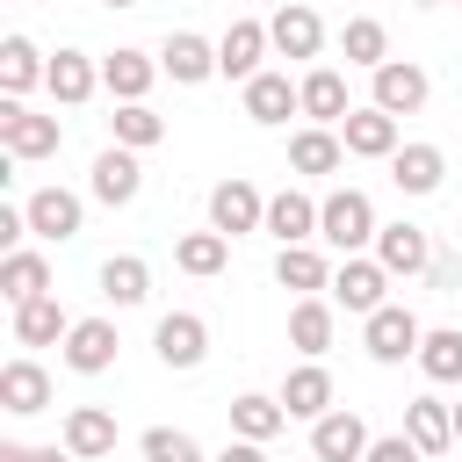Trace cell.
Listing matches in <instances>:
<instances>
[{"label": "cell", "instance_id": "obj_17", "mask_svg": "<svg viewBox=\"0 0 462 462\" xmlns=\"http://www.w3.org/2000/svg\"><path fill=\"white\" fill-rule=\"evenodd\" d=\"M339 137H346V152H354V159H390V152L404 144V137H397V116H390V108H375V101H368V108H346Z\"/></svg>", "mask_w": 462, "mask_h": 462}, {"label": "cell", "instance_id": "obj_10", "mask_svg": "<svg viewBox=\"0 0 462 462\" xmlns=\"http://www.w3.org/2000/svg\"><path fill=\"white\" fill-rule=\"evenodd\" d=\"M152 346H159L166 368H202V361H209V325H202L195 310H166V318L152 325Z\"/></svg>", "mask_w": 462, "mask_h": 462}, {"label": "cell", "instance_id": "obj_30", "mask_svg": "<svg viewBox=\"0 0 462 462\" xmlns=\"http://www.w3.org/2000/svg\"><path fill=\"white\" fill-rule=\"evenodd\" d=\"M404 433L419 440V455H448V448H455V404L411 397V404H404Z\"/></svg>", "mask_w": 462, "mask_h": 462}, {"label": "cell", "instance_id": "obj_36", "mask_svg": "<svg viewBox=\"0 0 462 462\" xmlns=\"http://www.w3.org/2000/svg\"><path fill=\"white\" fill-rule=\"evenodd\" d=\"M108 130H116V144H130V152H152V144L166 137V116H159L152 101H116Z\"/></svg>", "mask_w": 462, "mask_h": 462}, {"label": "cell", "instance_id": "obj_28", "mask_svg": "<svg viewBox=\"0 0 462 462\" xmlns=\"http://www.w3.org/2000/svg\"><path fill=\"white\" fill-rule=\"evenodd\" d=\"M296 87H303V116H310V123H332V130L346 123V108H354V101H346V72H332V65H310Z\"/></svg>", "mask_w": 462, "mask_h": 462}, {"label": "cell", "instance_id": "obj_44", "mask_svg": "<svg viewBox=\"0 0 462 462\" xmlns=\"http://www.w3.org/2000/svg\"><path fill=\"white\" fill-rule=\"evenodd\" d=\"M0 462H36V448H22V440H0Z\"/></svg>", "mask_w": 462, "mask_h": 462}, {"label": "cell", "instance_id": "obj_6", "mask_svg": "<svg viewBox=\"0 0 462 462\" xmlns=\"http://www.w3.org/2000/svg\"><path fill=\"white\" fill-rule=\"evenodd\" d=\"M368 440H375V433H368V419H361V411H346V404H332L325 419H310V455H318V462H361V455H368Z\"/></svg>", "mask_w": 462, "mask_h": 462}, {"label": "cell", "instance_id": "obj_47", "mask_svg": "<svg viewBox=\"0 0 462 462\" xmlns=\"http://www.w3.org/2000/svg\"><path fill=\"white\" fill-rule=\"evenodd\" d=\"M101 7H137V0H101Z\"/></svg>", "mask_w": 462, "mask_h": 462}, {"label": "cell", "instance_id": "obj_1", "mask_svg": "<svg viewBox=\"0 0 462 462\" xmlns=\"http://www.w3.org/2000/svg\"><path fill=\"white\" fill-rule=\"evenodd\" d=\"M375 202L361 195V188H332L325 202H318V238L346 260V253H361V245H375Z\"/></svg>", "mask_w": 462, "mask_h": 462}, {"label": "cell", "instance_id": "obj_31", "mask_svg": "<svg viewBox=\"0 0 462 462\" xmlns=\"http://www.w3.org/2000/svg\"><path fill=\"white\" fill-rule=\"evenodd\" d=\"M0 296H7V303H29V296H51V260H43V253H29V245H14V253H0Z\"/></svg>", "mask_w": 462, "mask_h": 462}, {"label": "cell", "instance_id": "obj_27", "mask_svg": "<svg viewBox=\"0 0 462 462\" xmlns=\"http://www.w3.org/2000/svg\"><path fill=\"white\" fill-rule=\"evenodd\" d=\"M65 448H72L79 462L116 455V411H101V404H72V411H65Z\"/></svg>", "mask_w": 462, "mask_h": 462}, {"label": "cell", "instance_id": "obj_43", "mask_svg": "<svg viewBox=\"0 0 462 462\" xmlns=\"http://www.w3.org/2000/svg\"><path fill=\"white\" fill-rule=\"evenodd\" d=\"M209 462H267V440H238V433H231V448L209 455Z\"/></svg>", "mask_w": 462, "mask_h": 462}, {"label": "cell", "instance_id": "obj_45", "mask_svg": "<svg viewBox=\"0 0 462 462\" xmlns=\"http://www.w3.org/2000/svg\"><path fill=\"white\" fill-rule=\"evenodd\" d=\"M36 462H79L72 448H36Z\"/></svg>", "mask_w": 462, "mask_h": 462}, {"label": "cell", "instance_id": "obj_34", "mask_svg": "<svg viewBox=\"0 0 462 462\" xmlns=\"http://www.w3.org/2000/svg\"><path fill=\"white\" fill-rule=\"evenodd\" d=\"M282 426H289V404H282V397H260V390L231 397V433H238V440H274Z\"/></svg>", "mask_w": 462, "mask_h": 462}, {"label": "cell", "instance_id": "obj_7", "mask_svg": "<svg viewBox=\"0 0 462 462\" xmlns=\"http://www.w3.org/2000/svg\"><path fill=\"white\" fill-rule=\"evenodd\" d=\"M267 51H274V36H267V22H231V29L217 36V72L245 87L253 72H267Z\"/></svg>", "mask_w": 462, "mask_h": 462}, {"label": "cell", "instance_id": "obj_20", "mask_svg": "<svg viewBox=\"0 0 462 462\" xmlns=\"http://www.w3.org/2000/svg\"><path fill=\"white\" fill-rule=\"evenodd\" d=\"M289 166L310 173V180H318V173H339V166H346V137H339L332 123H303V130L289 137Z\"/></svg>", "mask_w": 462, "mask_h": 462}, {"label": "cell", "instance_id": "obj_38", "mask_svg": "<svg viewBox=\"0 0 462 462\" xmlns=\"http://www.w3.org/2000/svg\"><path fill=\"white\" fill-rule=\"evenodd\" d=\"M339 51H346V65H368V72H375V65L390 58V29H383L375 14H354V22L339 29Z\"/></svg>", "mask_w": 462, "mask_h": 462}, {"label": "cell", "instance_id": "obj_41", "mask_svg": "<svg viewBox=\"0 0 462 462\" xmlns=\"http://www.w3.org/2000/svg\"><path fill=\"white\" fill-rule=\"evenodd\" d=\"M426 282H433L440 296H462V253H433V267H426Z\"/></svg>", "mask_w": 462, "mask_h": 462}, {"label": "cell", "instance_id": "obj_21", "mask_svg": "<svg viewBox=\"0 0 462 462\" xmlns=\"http://www.w3.org/2000/svg\"><path fill=\"white\" fill-rule=\"evenodd\" d=\"M390 180H397L404 195H440L448 152H440V144H397V152H390Z\"/></svg>", "mask_w": 462, "mask_h": 462}, {"label": "cell", "instance_id": "obj_8", "mask_svg": "<svg viewBox=\"0 0 462 462\" xmlns=\"http://www.w3.org/2000/svg\"><path fill=\"white\" fill-rule=\"evenodd\" d=\"M426 94H433L426 65H411V58H383V65H375V94H368L375 108H390V116H419Z\"/></svg>", "mask_w": 462, "mask_h": 462}, {"label": "cell", "instance_id": "obj_16", "mask_svg": "<svg viewBox=\"0 0 462 462\" xmlns=\"http://www.w3.org/2000/svg\"><path fill=\"white\" fill-rule=\"evenodd\" d=\"M433 253H440V245H433L419 224H404V217L375 231V260H383L390 274H404V282H411V274H426V267H433Z\"/></svg>", "mask_w": 462, "mask_h": 462}, {"label": "cell", "instance_id": "obj_12", "mask_svg": "<svg viewBox=\"0 0 462 462\" xmlns=\"http://www.w3.org/2000/svg\"><path fill=\"white\" fill-rule=\"evenodd\" d=\"M267 36H274L282 58H318V51H325V22H318V7H303V0H282V7L267 14Z\"/></svg>", "mask_w": 462, "mask_h": 462}, {"label": "cell", "instance_id": "obj_40", "mask_svg": "<svg viewBox=\"0 0 462 462\" xmlns=\"http://www.w3.org/2000/svg\"><path fill=\"white\" fill-rule=\"evenodd\" d=\"M361 462H426V455H419V440H411V433H383V440H368V455H361Z\"/></svg>", "mask_w": 462, "mask_h": 462}, {"label": "cell", "instance_id": "obj_33", "mask_svg": "<svg viewBox=\"0 0 462 462\" xmlns=\"http://www.w3.org/2000/svg\"><path fill=\"white\" fill-rule=\"evenodd\" d=\"M101 296H108L116 310L144 303V296H152V267H144L137 253H108V260H101Z\"/></svg>", "mask_w": 462, "mask_h": 462}, {"label": "cell", "instance_id": "obj_4", "mask_svg": "<svg viewBox=\"0 0 462 462\" xmlns=\"http://www.w3.org/2000/svg\"><path fill=\"white\" fill-rule=\"evenodd\" d=\"M58 144H65L58 116H36V108H22V94H0V152H14V159H51Z\"/></svg>", "mask_w": 462, "mask_h": 462}, {"label": "cell", "instance_id": "obj_37", "mask_svg": "<svg viewBox=\"0 0 462 462\" xmlns=\"http://www.w3.org/2000/svg\"><path fill=\"white\" fill-rule=\"evenodd\" d=\"M419 368H426V383H462V332L455 325H433L419 339Z\"/></svg>", "mask_w": 462, "mask_h": 462}, {"label": "cell", "instance_id": "obj_24", "mask_svg": "<svg viewBox=\"0 0 462 462\" xmlns=\"http://www.w3.org/2000/svg\"><path fill=\"white\" fill-rule=\"evenodd\" d=\"M152 79H159V58H144V51H130V43L101 58V87H108V101H144Z\"/></svg>", "mask_w": 462, "mask_h": 462}, {"label": "cell", "instance_id": "obj_23", "mask_svg": "<svg viewBox=\"0 0 462 462\" xmlns=\"http://www.w3.org/2000/svg\"><path fill=\"white\" fill-rule=\"evenodd\" d=\"M282 404H289V419H325L332 411V368L325 361H296L282 375Z\"/></svg>", "mask_w": 462, "mask_h": 462}, {"label": "cell", "instance_id": "obj_13", "mask_svg": "<svg viewBox=\"0 0 462 462\" xmlns=\"http://www.w3.org/2000/svg\"><path fill=\"white\" fill-rule=\"evenodd\" d=\"M159 72H166L173 87H202V79L217 72V43L195 36V29H173V36L159 43Z\"/></svg>", "mask_w": 462, "mask_h": 462}, {"label": "cell", "instance_id": "obj_25", "mask_svg": "<svg viewBox=\"0 0 462 462\" xmlns=\"http://www.w3.org/2000/svg\"><path fill=\"white\" fill-rule=\"evenodd\" d=\"M65 332H72V318H65L58 296H29V303H14V346H65Z\"/></svg>", "mask_w": 462, "mask_h": 462}, {"label": "cell", "instance_id": "obj_32", "mask_svg": "<svg viewBox=\"0 0 462 462\" xmlns=\"http://www.w3.org/2000/svg\"><path fill=\"white\" fill-rule=\"evenodd\" d=\"M43 72H51V58L29 36H0V94H29V87H43Z\"/></svg>", "mask_w": 462, "mask_h": 462}, {"label": "cell", "instance_id": "obj_5", "mask_svg": "<svg viewBox=\"0 0 462 462\" xmlns=\"http://www.w3.org/2000/svg\"><path fill=\"white\" fill-rule=\"evenodd\" d=\"M209 224H217L224 238H245V231H260V224H267V195H260L245 173H231V180H217V188H209Z\"/></svg>", "mask_w": 462, "mask_h": 462}, {"label": "cell", "instance_id": "obj_29", "mask_svg": "<svg viewBox=\"0 0 462 462\" xmlns=\"http://www.w3.org/2000/svg\"><path fill=\"white\" fill-rule=\"evenodd\" d=\"M274 282L282 289H296V296H318V289H332V260L303 238V245H282L274 253Z\"/></svg>", "mask_w": 462, "mask_h": 462}, {"label": "cell", "instance_id": "obj_2", "mask_svg": "<svg viewBox=\"0 0 462 462\" xmlns=\"http://www.w3.org/2000/svg\"><path fill=\"white\" fill-rule=\"evenodd\" d=\"M390 282H397V274H390L375 253H346V260L332 267V303L354 310V318H368V310L390 303Z\"/></svg>", "mask_w": 462, "mask_h": 462}, {"label": "cell", "instance_id": "obj_26", "mask_svg": "<svg viewBox=\"0 0 462 462\" xmlns=\"http://www.w3.org/2000/svg\"><path fill=\"white\" fill-rule=\"evenodd\" d=\"M332 332H339V318H332V303H325V296H296V310H289V346H296L303 361H325V346H332Z\"/></svg>", "mask_w": 462, "mask_h": 462}, {"label": "cell", "instance_id": "obj_14", "mask_svg": "<svg viewBox=\"0 0 462 462\" xmlns=\"http://www.w3.org/2000/svg\"><path fill=\"white\" fill-rule=\"evenodd\" d=\"M245 116H253L260 130H274V123L303 116V87H296L289 72H253V79H245Z\"/></svg>", "mask_w": 462, "mask_h": 462}, {"label": "cell", "instance_id": "obj_22", "mask_svg": "<svg viewBox=\"0 0 462 462\" xmlns=\"http://www.w3.org/2000/svg\"><path fill=\"white\" fill-rule=\"evenodd\" d=\"M260 231L274 245H303V238H318V202L303 188H282V195H267V224Z\"/></svg>", "mask_w": 462, "mask_h": 462}, {"label": "cell", "instance_id": "obj_46", "mask_svg": "<svg viewBox=\"0 0 462 462\" xmlns=\"http://www.w3.org/2000/svg\"><path fill=\"white\" fill-rule=\"evenodd\" d=\"M455 440H462V404H455Z\"/></svg>", "mask_w": 462, "mask_h": 462}, {"label": "cell", "instance_id": "obj_3", "mask_svg": "<svg viewBox=\"0 0 462 462\" xmlns=\"http://www.w3.org/2000/svg\"><path fill=\"white\" fill-rule=\"evenodd\" d=\"M419 339H426V325H419L404 303H383V310L361 318V346H368V361H383V368L419 361Z\"/></svg>", "mask_w": 462, "mask_h": 462}, {"label": "cell", "instance_id": "obj_42", "mask_svg": "<svg viewBox=\"0 0 462 462\" xmlns=\"http://www.w3.org/2000/svg\"><path fill=\"white\" fill-rule=\"evenodd\" d=\"M22 238H29V209H7V202H0V245L14 253Z\"/></svg>", "mask_w": 462, "mask_h": 462}, {"label": "cell", "instance_id": "obj_9", "mask_svg": "<svg viewBox=\"0 0 462 462\" xmlns=\"http://www.w3.org/2000/svg\"><path fill=\"white\" fill-rule=\"evenodd\" d=\"M22 209H29V238H43V245H65V238H79V224H87V209H79L72 188H36Z\"/></svg>", "mask_w": 462, "mask_h": 462}, {"label": "cell", "instance_id": "obj_35", "mask_svg": "<svg viewBox=\"0 0 462 462\" xmlns=\"http://www.w3.org/2000/svg\"><path fill=\"white\" fill-rule=\"evenodd\" d=\"M224 260H231V238H224L217 224L173 238V267H180V274H224Z\"/></svg>", "mask_w": 462, "mask_h": 462}, {"label": "cell", "instance_id": "obj_19", "mask_svg": "<svg viewBox=\"0 0 462 462\" xmlns=\"http://www.w3.org/2000/svg\"><path fill=\"white\" fill-rule=\"evenodd\" d=\"M43 87H51V101H58V108H79V101H94V94H101V65H94L87 51H58V58H51V72H43Z\"/></svg>", "mask_w": 462, "mask_h": 462}, {"label": "cell", "instance_id": "obj_48", "mask_svg": "<svg viewBox=\"0 0 462 462\" xmlns=\"http://www.w3.org/2000/svg\"><path fill=\"white\" fill-rule=\"evenodd\" d=\"M411 7H440V0H411Z\"/></svg>", "mask_w": 462, "mask_h": 462}, {"label": "cell", "instance_id": "obj_39", "mask_svg": "<svg viewBox=\"0 0 462 462\" xmlns=\"http://www.w3.org/2000/svg\"><path fill=\"white\" fill-rule=\"evenodd\" d=\"M137 448H144V462H209V455L195 448V433H180V426H152Z\"/></svg>", "mask_w": 462, "mask_h": 462}, {"label": "cell", "instance_id": "obj_11", "mask_svg": "<svg viewBox=\"0 0 462 462\" xmlns=\"http://www.w3.org/2000/svg\"><path fill=\"white\" fill-rule=\"evenodd\" d=\"M116 325L108 318H72V332H65V368L72 375H108L116 368Z\"/></svg>", "mask_w": 462, "mask_h": 462}, {"label": "cell", "instance_id": "obj_15", "mask_svg": "<svg viewBox=\"0 0 462 462\" xmlns=\"http://www.w3.org/2000/svg\"><path fill=\"white\" fill-rule=\"evenodd\" d=\"M87 188H94V202H108V209L137 202V188H144V166H137V152H130V144H108V152L94 159Z\"/></svg>", "mask_w": 462, "mask_h": 462}, {"label": "cell", "instance_id": "obj_18", "mask_svg": "<svg viewBox=\"0 0 462 462\" xmlns=\"http://www.w3.org/2000/svg\"><path fill=\"white\" fill-rule=\"evenodd\" d=\"M0 404H7L14 419H36V411H51V375H43V361L14 354V361L0 368Z\"/></svg>", "mask_w": 462, "mask_h": 462}]
</instances>
